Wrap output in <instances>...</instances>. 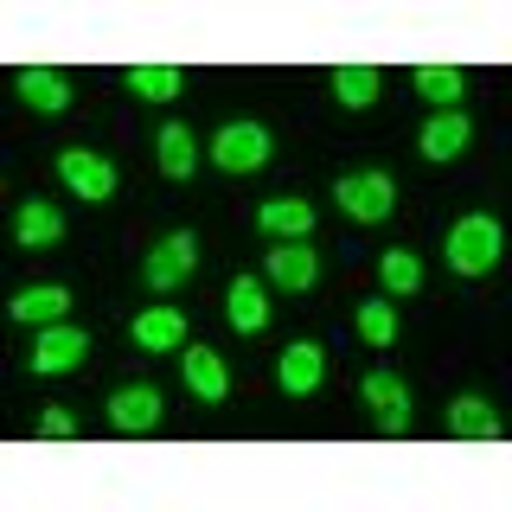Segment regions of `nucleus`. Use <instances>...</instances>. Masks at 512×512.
<instances>
[{"instance_id": "obj_1", "label": "nucleus", "mask_w": 512, "mask_h": 512, "mask_svg": "<svg viewBox=\"0 0 512 512\" xmlns=\"http://www.w3.org/2000/svg\"><path fill=\"white\" fill-rule=\"evenodd\" d=\"M493 263H500V218H487V212L461 218L448 231V269L455 276H487Z\"/></svg>"}, {"instance_id": "obj_2", "label": "nucleus", "mask_w": 512, "mask_h": 512, "mask_svg": "<svg viewBox=\"0 0 512 512\" xmlns=\"http://www.w3.org/2000/svg\"><path fill=\"white\" fill-rule=\"evenodd\" d=\"M269 154H276V141H269L263 122H224L212 135V160L224 173H256V167H269Z\"/></svg>"}, {"instance_id": "obj_3", "label": "nucleus", "mask_w": 512, "mask_h": 512, "mask_svg": "<svg viewBox=\"0 0 512 512\" xmlns=\"http://www.w3.org/2000/svg\"><path fill=\"white\" fill-rule=\"evenodd\" d=\"M333 205H340L352 224H384L391 205H397V186H391V173H346V180L333 186Z\"/></svg>"}, {"instance_id": "obj_4", "label": "nucleus", "mask_w": 512, "mask_h": 512, "mask_svg": "<svg viewBox=\"0 0 512 512\" xmlns=\"http://www.w3.org/2000/svg\"><path fill=\"white\" fill-rule=\"evenodd\" d=\"M160 423H167V404H160L154 384H122V391L109 397V429H116V436H154Z\"/></svg>"}, {"instance_id": "obj_5", "label": "nucleus", "mask_w": 512, "mask_h": 512, "mask_svg": "<svg viewBox=\"0 0 512 512\" xmlns=\"http://www.w3.org/2000/svg\"><path fill=\"white\" fill-rule=\"evenodd\" d=\"M58 180L71 186L77 199H90V205L116 199V167H109L103 154H90V148H64L58 154Z\"/></svg>"}, {"instance_id": "obj_6", "label": "nucleus", "mask_w": 512, "mask_h": 512, "mask_svg": "<svg viewBox=\"0 0 512 512\" xmlns=\"http://www.w3.org/2000/svg\"><path fill=\"white\" fill-rule=\"evenodd\" d=\"M359 391H365V404H372L378 410V429H384V436H410V384L404 378H397V372H365V384H359Z\"/></svg>"}, {"instance_id": "obj_7", "label": "nucleus", "mask_w": 512, "mask_h": 512, "mask_svg": "<svg viewBox=\"0 0 512 512\" xmlns=\"http://www.w3.org/2000/svg\"><path fill=\"white\" fill-rule=\"evenodd\" d=\"M192 269H199V237L192 231H167L148 250V288H180Z\"/></svg>"}, {"instance_id": "obj_8", "label": "nucleus", "mask_w": 512, "mask_h": 512, "mask_svg": "<svg viewBox=\"0 0 512 512\" xmlns=\"http://www.w3.org/2000/svg\"><path fill=\"white\" fill-rule=\"evenodd\" d=\"M468 141H474L468 109H442V116L423 122V135H416V154H423V160H455V154H468Z\"/></svg>"}, {"instance_id": "obj_9", "label": "nucleus", "mask_w": 512, "mask_h": 512, "mask_svg": "<svg viewBox=\"0 0 512 512\" xmlns=\"http://www.w3.org/2000/svg\"><path fill=\"white\" fill-rule=\"evenodd\" d=\"M84 352H90V333H77V327H45L39 346H32V372H45V378L77 372V365H84Z\"/></svg>"}, {"instance_id": "obj_10", "label": "nucleus", "mask_w": 512, "mask_h": 512, "mask_svg": "<svg viewBox=\"0 0 512 512\" xmlns=\"http://www.w3.org/2000/svg\"><path fill=\"white\" fill-rule=\"evenodd\" d=\"M13 90H20V103L39 109V116H64V109H71V77L45 71V64H26V71L13 77Z\"/></svg>"}, {"instance_id": "obj_11", "label": "nucleus", "mask_w": 512, "mask_h": 512, "mask_svg": "<svg viewBox=\"0 0 512 512\" xmlns=\"http://www.w3.org/2000/svg\"><path fill=\"white\" fill-rule=\"evenodd\" d=\"M276 378H282V391H288V397H308V391H320V378H327V352H320L314 340H295V346L282 352Z\"/></svg>"}, {"instance_id": "obj_12", "label": "nucleus", "mask_w": 512, "mask_h": 512, "mask_svg": "<svg viewBox=\"0 0 512 512\" xmlns=\"http://www.w3.org/2000/svg\"><path fill=\"white\" fill-rule=\"evenodd\" d=\"M64 314H71V288H58V282H39V288L13 295V320H26V327H58Z\"/></svg>"}, {"instance_id": "obj_13", "label": "nucleus", "mask_w": 512, "mask_h": 512, "mask_svg": "<svg viewBox=\"0 0 512 512\" xmlns=\"http://www.w3.org/2000/svg\"><path fill=\"white\" fill-rule=\"evenodd\" d=\"M269 282H276V288H295V295H301V288L320 282V256H314L308 244H276V250H269Z\"/></svg>"}, {"instance_id": "obj_14", "label": "nucleus", "mask_w": 512, "mask_h": 512, "mask_svg": "<svg viewBox=\"0 0 512 512\" xmlns=\"http://www.w3.org/2000/svg\"><path fill=\"white\" fill-rule=\"evenodd\" d=\"M135 346H141V352H173V346H186V314H180V308H141V314H135Z\"/></svg>"}, {"instance_id": "obj_15", "label": "nucleus", "mask_w": 512, "mask_h": 512, "mask_svg": "<svg viewBox=\"0 0 512 512\" xmlns=\"http://www.w3.org/2000/svg\"><path fill=\"white\" fill-rule=\"evenodd\" d=\"M186 384H192V397H205V404H224V391H231V372H224V359L212 346H186Z\"/></svg>"}, {"instance_id": "obj_16", "label": "nucleus", "mask_w": 512, "mask_h": 512, "mask_svg": "<svg viewBox=\"0 0 512 512\" xmlns=\"http://www.w3.org/2000/svg\"><path fill=\"white\" fill-rule=\"evenodd\" d=\"M224 314H231L237 333H263L269 327V295L256 288V276H237L231 295H224Z\"/></svg>"}, {"instance_id": "obj_17", "label": "nucleus", "mask_w": 512, "mask_h": 512, "mask_svg": "<svg viewBox=\"0 0 512 512\" xmlns=\"http://www.w3.org/2000/svg\"><path fill=\"white\" fill-rule=\"evenodd\" d=\"M448 429H455L461 442H500V416H493L487 397H455V404H448Z\"/></svg>"}, {"instance_id": "obj_18", "label": "nucleus", "mask_w": 512, "mask_h": 512, "mask_svg": "<svg viewBox=\"0 0 512 512\" xmlns=\"http://www.w3.org/2000/svg\"><path fill=\"white\" fill-rule=\"evenodd\" d=\"M13 237H20L26 250L58 244V237H64V212H58V205H45V199H32V205H20V218H13Z\"/></svg>"}, {"instance_id": "obj_19", "label": "nucleus", "mask_w": 512, "mask_h": 512, "mask_svg": "<svg viewBox=\"0 0 512 512\" xmlns=\"http://www.w3.org/2000/svg\"><path fill=\"white\" fill-rule=\"evenodd\" d=\"M256 224H263L269 237H282V244H288V237H308V231H314V205H308V199H269L263 212H256Z\"/></svg>"}, {"instance_id": "obj_20", "label": "nucleus", "mask_w": 512, "mask_h": 512, "mask_svg": "<svg viewBox=\"0 0 512 512\" xmlns=\"http://www.w3.org/2000/svg\"><path fill=\"white\" fill-rule=\"evenodd\" d=\"M128 90H135L141 103H173V96L186 90V71L180 64H135V71H128Z\"/></svg>"}, {"instance_id": "obj_21", "label": "nucleus", "mask_w": 512, "mask_h": 512, "mask_svg": "<svg viewBox=\"0 0 512 512\" xmlns=\"http://www.w3.org/2000/svg\"><path fill=\"white\" fill-rule=\"evenodd\" d=\"M192 167H199V141H192V128L167 122V128H160V173H167V180H192Z\"/></svg>"}, {"instance_id": "obj_22", "label": "nucleus", "mask_w": 512, "mask_h": 512, "mask_svg": "<svg viewBox=\"0 0 512 512\" xmlns=\"http://www.w3.org/2000/svg\"><path fill=\"white\" fill-rule=\"evenodd\" d=\"M410 84H416L423 103H461V96H468V77H461L455 64H416Z\"/></svg>"}, {"instance_id": "obj_23", "label": "nucleus", "mask_w": 512, "mask_h": 512, "mask_svg": "<svg viewBox=\"0 0 512 512\" xmlns=\"http://www.w3.org/2000/svg\"><path fill=\"white\" fill-rule=\"evenodd\" d=\"M378 90H384V77L372 64H340V71H333V96H340L346 109H372Z\"/></svg>"}, {"instance_id": "obj_24", "label": "nucleus", "mask_w": 512, "mask_h": 512, "mask_svg": "<svg viewBox=\"0 0 512 512\" xmlns=\"http://www.w3.org/2000/svg\"><path fill=\"white\" fill-rule=\"evenodd\" d=\"M378 276H384V288H391V295H416V288H423V263H416L410 250H384Z\"/></svg>"}, {"instance_id": "obj_25", "label": "nucleus", "mask_w": 512, "mask_h": 512, "mask_svg": "<svg viewBox=\"0 0 512 512\" xmlns=\"http://www.w3.org/2000/svg\"><path fill=\"white\" fill-rule=\"evenodd\" d=\"M359 340L365 346H391L397 340V308L391 301H359Z\"/></svg>"}, {"instance_id": "obj_26", "label": "nucleus", "mask_w": 512, "mask_h": 512, "mask_svg": "<svg viewBox=\"0 0 512 512\" xmlns=\"http://www.w3.org/2000/svg\"><path fill=\"white\" fill-rule=\"evenodd\" d=\"M39 436H45V442H71V436H77V416L52 404V410H45V416H39Z\"/></svg>"}]
</instances>
